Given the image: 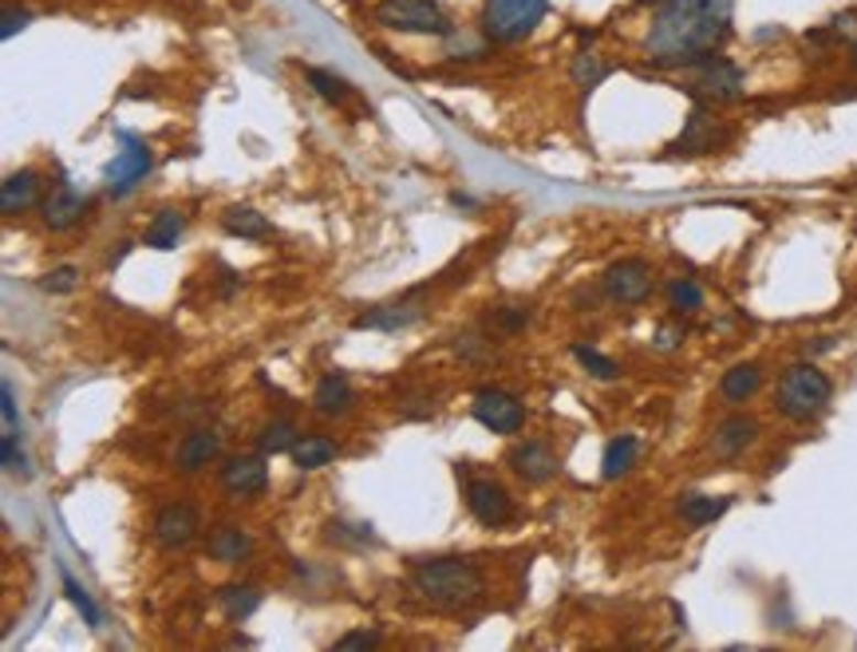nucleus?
<instances>
[{
  "mask_svg": "<svg viewBox=\"0 0 857 652\" xmlns=\"http://www.w3.org/2000/svg\"><path fill=\"white\" fill-rule=\"evenodd\" d=\"M379 641H384L379 633H364V629H360V633H344V637H340L336 649H376Z\"/></svg>",
  "mask_w": 857,
  "mask_h": 652,
  "instance_id": "nucleus-38",
  "label": "nucleus"
},
{
  "mask_svg": "<svg viewBox=\"0 0 857 652\" xmlns=\"http://www.w3.org/2000/svg\"><path fill=\"white\" fill-rule=\"evenodd\" d=\"M506 467L518 479L526 482H549L557 474V455L549 451V443H537V439H526V443H514L506 455Z\"/></svg>",
  "mask_w": 857,
  "mask_h": 652,
  "instance_id": "nucleus-13",
  "label": "nucleus"
},
{
  "mask_svg": "<svg viewBox=\"0 0 857 652\" xmlns=\"http://www.w3.org/2000/svg\"><path fill=\"white\" fill-rule=\"evenodd\" d=\"M24 24H29V12L17 9V4H4V12H0V36L12 40Z\"/></svg>",
  "mask_w": 857,
  "mask_h": 652,
  "instance_id": "nucleus-37",
  "label": "nucleus"
},
{
  "mask_svg": "<svg viewBox=\"0 0 857 652\" xmlns=\"http://www.w3.org/2000/svg\"><path fill=\"white\" fill-rule=\"evenodd\" d=\"M731 511V499H711V494H684V502H679V514H684V522L688 526H707V522H716L724 519V514Z\"/></svg>",
  "mask_w": 857,
  "mask_h": 652,
  "instance_id": "nucleus-24",
  "label": "nucleus"
},
{
  "mask_svg": "<svg viewBox=\"0 0 857 652\" xmlns=\"http://www.w3.org/2000/svg\"><path fill=\"white\" fill-rule=\"evenodd\" d=\"M332 459H336V443H332L329 435H304L292 447V463L301 467V471H321Z\"/></svg>",
  "mask_w": 857,
  "mask_h": 652,
  "instance_id": "nucleus-23",
  "label": "nucleus"
},
{
  "mask_svg": "<svg viewBox=\"0 0 857 652\" xmlns=\"http://www.w3.org/2000/svg\"><path fill=\"white\" fill-rule=\"evenodd\" d=\"M199 530H202V519L190 502H170V506L159 511V519H154V542L162 549H186L190 542L199 538Z\"/></svg>",
  "mask_w": 857,
  "mask_h": 652,
  "instance_id": "nucleus-10",
  "label": "nucleus"
},
{
  "mask_svg": "<svg viewBox=\"0 0 857 652\" xmlns=\"http://www.w3.org/2000/svg\"><path fill=\"white\" fill-rule=\"evenodd\" d=\"M4 424H9V431H17V399H12V384H4Z\"/></svg>",
  "mask_w": 857,
  "mask_h": 652,
  "instance_id": "nucleus-39",
  "label": "nucleus"
},
{
  "mask_svg": "<svg viewBox=\"0 0 857 652\" xmlns=\"http://www.w3.org/2000/svg\"><path fill=\"white\" fill-rule=\"evenodd\" d=\"M352 404H356V392H352L349 376H340V372H329V376L317 384V392H312V407L329 419L349 416Z\"/></svg>",
  "mask_w": 857,
  "mask_h": 652,
  "instance_id": "nucleus-16",
  "label": "nucleus"
},
{
  "mask_svg": "<svg viewBox=\"0 0 857 652\" xmlns=\"http://www.w3.org/2000/svg\"><path fill=\"white\" fill-rule=\"evenodd\" d=\"M834 396V380L818 368V364H791V368L779 376V388H774V407H779L786 419H806L822 416Z\"/></svg>",
  "mask_w": 857,
  "mask_h": 652,
  "instance_id": "nucleus-3",
  "label": "nucleus"
},
{
  "mask_svg": "<svg viewBox=\"0 0 857 652\" xmlns=\"http://www.w3.org/2000/svg\"><path fill=\"white\" fill-rule=\"evenodd\" d=\"M122 139H127V147H122V151L115 154L111 167H107V186H111L115 199L131 194V190L151 174V151H147V142L131 139V135H122Z\"/></svg>",
  "mask_w": 857,
  "mask_h": 652,
  "instance_id": "nucleus-9",
  "label": "nucleus"
},
{
  "mask_svg": "<svg viewBox=\"0 0 857 652\" xmlns=\"http://www.w3.org/2000/svg\"><path fill=\"white\" fill-rule=\"evenodd\" d=\"M474 419H479L486 431L494 435H518L522 424H526V407H522L518 396H510L502 388H482L474 396Z\"/></svg>",
  "mask_w": 857,
  "mask_h": 652,
  "instance_id": "nucleus-8",
  "label": "nucleus"
},
{
  "mask_svg": "<svg viewBox=\"0 0 857 652\" xmlns=\"http://www.w3.org/2000/svg\"><path fill=\"white\" fill-rule=\"evenodd\" d=\"M84 210H87V202L79 199L76 190L60 186L56 194H52V199L44 202V226H47V229H56V234H60V229H72V226L79 222V217H84Z\"/></svg>",
  "mask_w": 857,
  "mask_h": 652,
  "instance_id": "nucleus-20",
  "label": "nucleus"
},
{
  "mask_svg": "<svg viewBox=\"0 0 857 652\" xmlns=\"http://www.w3.org/2000/svg\"><path fill=\"white\" fill-rule=\"evenodd\" d=\"M411 589L431 606L459 609L479 601L486 589V577L467 558H424L411 566Z\"/></svg>",
  "mask_w": 857,
  "mask_h": 652,
  "instance_id": "nucleus-2",
  "label": "nucleus"
},
{
  "mask_svg": "<svg viewBox=\"0 0 857 652\" xmlns=\"http://www.w3.org/2000/svg\"><path fill=\"white\" fill-rule=\"evenodd\" d=\"M696 99H711V104H731L743 95V72L724 56H711L704 64H696V76L688 87Z\"/></svg>",
  "mask_w": 857,
  "mask_h": 652,
  "instance_id": "nucleus-6",
  "label": "nucleus"
},
{
  "mask_svg": "<svg viewBox=\"0 0 857 652\" xmlns=\"http://www.w3.org/2000/svg\"><path fill=\"white\" fill-rule=\"evenodd\" d=\"M222 226H226V234L245 237V242H261V237L274 234L269 217L257 214L254 206H229L226 214H222Z\"/></svg>",
  "mask_w": 857,
  "mask_h": 652,
  "instance_id": "nucleus-22",
  "label": "nucleus"
},
{
  "mask_svg": "<svg viewBox=\"0 0 857 652\" xmlns=\"http://www.w3.org/2000/svg\"><path fill=\"white\" fill-rule=\"evenodd\" d=\"M735 0H664L649 24V60L660 67H696L731 36Z\"/></svg>",
  "mask_w": 857,
  "mask_h": 652,
  "instance_id": "nucleus-1",
  "label": "nucleus"
},
{
  "mask_svg": "<svg viewBox=\"0 0 857 652\" xmlns=\"http://www.w3.org/2000/svg\"><path fill=\"white\" fill-rule=\"evenodd\" d=\"M40 194V174L36 171H12L0 182V210L4 217H17L20 210H29Z\"/></svg>",
  "mask_w": 857,
  "mask_h": 652,
  "instance_id": "nucleus-18",
  "label": "nucleus"
},
{
  "mask_svg": "<svg viewBox=\"0 0 857 652\" xmlns=\"http://www.w3.org/2000/svg\"><path fill=\"white\" fill-rule=\"evenodd\" d=\"M222 487L237 499H254L269 487V467H265L261 455H234L226 467H222Z\"/></svg>",
  "mask_w": 857,
  "mask_h": 652,
  "instance_id": "nucleus-12",
  "label": "nucleus"
},
{
  "mask_svg": "<svg viewBox=\"0 0 857 652\" xmlns=\"http://www.w3.org/2000/svg\"><path fill=\"white\" fill-rule=\"evenodd\" d=\"M636 451H641L636 435H617V439L604 447V459H601L604 479H621V474H629L632 463H636Z\"/></svg>",
  "mask_w": 857,
  "mask_h": 652,
  "instance_id": "nucleus-25",
  "label": "nucleus"
},
{
  "mask_svg": "<svg viewBox=\"0 0 857 652\" xmlns=\"http://www.w3.org/2000/svg\"><path fill=\"white\" fill-rule=\"evenodd\" d=\"M636 4H664V0H636Z\"/></svg>",
  "mask_w": 857,
  "mask_h": 652,
  "instance_id": "nucleus-40",
  "label": "nucleus"
},
{
  "mask_svg": "<svg viewBox=\"0 0 857 652\" xmlns=\"http://www.w3.org/2000/svg\"><path fill=\"white\" fill-rule=\"evenodd\" d=\"M217 601H222V613H226L229 621H245V617L257 613L261 594H257L254 586H226L222 594H217Z\"/></svg>",
  "mask_w": 857,
  "mask_h": 652,
  "instance_id": "nucleus-28",
  "label": "nucleus"
},
{
  "mask_svg": "<svg viewBox=\"0 0 857 652\" xmlns=\"http://www.w3.org/2000/svg\"><path fill=\"white\" fill-rule=\"evenodd\" d=\"M546 12L549 0H486L482 4V29L499 44H518V40L534 36Z\"/></svg>",
  "mask_w": 857,
  "mask_h": 652,
  "instance_id": "nucleus-4",
  "label": "nucleus"
},
{
  "mask_svg": "<svg viewBox=\"0 0 857 652\" xmlns=\"http://www.w3.org/2000/svg\"><path fill=\"white\" fill-rule=\"evenodd\" d=\"M249 546H254V538L242 526H234V522L210 530V558L222 562V566H237L249 554Z\"/></svg>",
  "mask_w": 857,
  "mask_h": 652,
  "instance_id": "nucleus-19",
  "label": "nucleus"
},
{
  "mask_svg": "<svg viewBox=\"0 0 857 652\" xmlns=\"http://www.w3.org/2000/svg\"><path fill=\"white\" fill-rule=\"evenodd\" d=\"M182 229H186V222H182L179 210H162V214L151 222V229H147V246L151 249H174L179 246Z\"/></svg>",
  "mask_w": 857,
  "mask_h": 652,
  "instance_id": "nucleus-29",
  "label": "nucleus"
},
{
  "mask_svg": "<svg viewBox=\"0 0 857 652\" xmlns=\"http://www.w3.org/2000/svg\"><path fill=\"white\" fill-rule=\"evenodd\" d=\"M60 577H64V589H67V597H72V606H76L79 613L87 617V624H92V629H95V624H99V609H95L92 594H87V589L79 586V581H76V577H72V574H67V569H60Z\"/></svg>",
  "mask_w": 857,
  "mask_h": 652,
  "instance_id": "nucleus-34",
  "label": "nucleus"
},
{
  "mask_svg": "<svg viewBox=\"0 0 857 652\" xmlns=\"http://www.w3.org/2000/svg\"><path fill=\"white\" fill-rule=\"evenodd\" d=\"M604 293L617 304H644L652 293V265L644 257H621L604 269Z\"/></svg>",
  "mask_w": 857,
  "mask_h": 652,
  "instance_id": "nucleus-7",
  "label": "nucleus"
},
{
  "mask_svg": "<svg viewBox=\"0 0 857 652\" xmlns=\"http://www.w3.org/2000/svg\"><path fill=\"white\" fill-rule=\"evenodd\" d=\"M376 24L392 32H411V36H451V20L435 0H379Z\"/></svg>",
  "mask_w": 857,
  "mask_h": 652,
  "instance_id": "nucleus-5",
  "label": "nucleus"
},
{
  "mask_svg": "<svg viewBox=\"0 0 857 652\" xmlns=\"http://www.w3.org/2000/svg\"><path fill=\"white\" fill-rule=\"evenodd\" d=\"M574 360L581 364L589 376H597V380H617L621 376V364L612 356H604V352H597V349H585V344H574Z\"/></svg>",
  "mask_w": 857,
  "mask_h": 652,
  "instance_id": "nucleus-31",
  "label": "nucleus"
},
{
  "mask_svg": "<svg viewBox=\"0 0 857 652\" xmlns=\"http://www.w3.org/2000/svg\"><path fill=\"white\" fill-rule=\"evenodd\" d=\"M257 447H261V455H285L297 447V424L285 416L269 419V424H261V431H257Z\"/></svg>",
  "mask_w": 857,
  "mask_h": 652,
  "instance_id": "nucleus-26",
  "label": "nucleus"
},
{
  "mask_svg": "<svg viewBox=\"0 0 857 652\" xmlns=\"http://www.w3.org/2000/svg\"><path fill=\"white\" fill-rule=\"evenodd\" d=\"M854 67H857V44H854Z\"/></svg>",
  "mask_w": 857,
  "mask_h": 652,
  "instance_id": "nucleus-41",
  "label": "nucleus"
},
{
  "mask_svg": "<svg viewBox=\"0 0 857 652\" xmlns=\"http://www.w3.org/2000/svg\"><path fill=\"white\" fill-rule=\"evenodd\" d=\"M574 84L577 87H597L604 76H609V64H604L601 56H593V52H581V56H574Z\"/></svg>",
  "mask_w": 857,
  "mask_h": 652,
  "instance_id": "nucleus-33",
  "label": "nucleus"
},
{
  "mask_svg": "<svg viewBox=\"0 0 857 652\" xmlns=\"http://www.w3.org/2000/svg\"><path fill=\"white\" fill-rule=\"evenodd\" d=\"M467 506H471V514L482 522V526H502V522H510V514H514V502H510L506 487L494 479H471L467 482Z\"/></svg>",
  "mask_w": 857,
  "mask_h": 652,
  "instance_id": "nucleus-11",
  "label": "nucleus"
},
{
  "mask_svg": "<svg viewBox=\"0 0 857 652\" xmlns=\"http://www.w3.org/2000/svg\"><path fill=\"white\" fill-rule=\"evenodd\" d=\"M40 285H44V293H72L79 285V269L76 265H60V269H52Z\"/></svg>",
  "mask_w": 857,
  "mask_h": 652,
  "instance_id": "nucleus-35",
  "label": "nucleus"
},
{
  "mask_svg": "<svg viewBox=\"0 0 857 652\" xmlns=\"http://www.w3.org/2000/svg\"><path fill=\"white\" fill-rule=\"evenodd\" d=\"M727 139V131L724 127L711 119V115L699 107V111H692V119H688V127H684V135H679L676 142H672V151H716L719 142Z\"/></svg>",
  "mask_w": 857,
  "mask_h": 652,
  "instance_id": "nucleus-17",
  "label": "nucleus"
},
{
  "mask_svg": "<svg viewBox=\"0 0 857 652\" xmlns=\"http://www.w3.org/2000/svg\"><path fill=\"white\" fill-rule=\"evenodd\" d=\"M0 459H4V471H24V455L17 451V431L0 435Z\"/></svg>",
  "mask_w": 857,
  "mask_h": 652,
  "instance_id": "nucleus-36",
  "label": "nucleus"
},
{
  "mask_svg": "<svg viewBox=\"0 0 857 652\" xmlns=\"http://www.w3.org/2000/svg\"><path fill=\"white\" fill-rule=\"evenodd\" d=\"M668 301L676 312H696V309H704V289H699L692 277H676V281L668 285Z\"/></svg>",
  "mask_w": 857,
  "mask_h": 652,
  "instance_id": "nucleus-32",
  "label": "nucleus"
},
{
  "mask_svg": "<svg viewBox=\"0 0 857 652\" xmlns=\"http://www.w3.org/2000/svg\"><path fill=\"white\" fill-rule=\"evenodd\" d=\"M411 321H419V304L404 301V304H384L376 312H364L356 321V329H404Z\"/></svg>",
  "mask_w": 857,
  "mask_h": 652,
  "instance_id": "nucleus-27",
  "label": "nucleus"
},
{
  "mask_svg": "<svg viewBox=\"0 0 857 652\" xmlns=\"http://www.w3.org/2000/svg\"><path fill=\"white\" fill-rule=\"evenodd\" d=\"M759 388H763V368H759L754 360L735 364L731 372H724V384H719V392H724L727 404H747V399H751Z\"/></svg>",
  "mask_w": 857,
  "mask_h": 652,
  "instance_id": "nucleus-21",
  "label": "nucleus"
},
{
  "mask_svg": "<svg viewBox=\"0 0 857 652\" xmlns=\"http://www.w3.org/2000/svg\"><path fill=\"white\" fill-rule=\"evenodd\" d=\"M304 79H309L312 92L321 95V99H329V104H349V95H352L349 79L332 76V72H324V67H309V72H304Z\"/></svg>",
  "mask_w": 857,
  "mask_h": 652,
  "instance_id": "nucleus-30",
  "label": "nucleus"
},
{
  "mask_svg": "<svg viewBox=\"0 0 857 652\" xmlns=\"http://www.w3.org/2000/svg\"><path fill=\"white\" fill-rule=\"evenodd\" d=\"M222 455V435L214 427H199V431H190L186 439L179 443V471L194 474L202 467H210Z\"/></svg>",
  "mask_w": 857,
  "mask_h": 652,
  "instance_id": "nucleus-15",
  "label": "nucleus"
},
{
  "mask_svg": "<svg viewBox=\"0 0 857 652\" xmlns=\"http://www.w3.org/2000/svg\"><path fill=\"white\" fill-rule=\"evenodd\" d=\"M754 435H759V419L727 416L724 424L716 427V435H711V455L724 459V463H731V459H739V455L754 443Z\"/></svg>",
  "mask_w": 857,
  "mask_h": 652,
  "instance_id": "nucleus-14",
  "label": "nucleus"
}]
</instances>
